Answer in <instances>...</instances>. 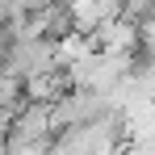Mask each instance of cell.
<instances>
[{"instance_id":"obj_1","label":"cell","mask_w":155,"mask_h":155,"mask_svg":"<svg viewBox=\"0 0 155 155\" xmlns=\"http://www.w3.org/2000/svg\"><path fill=\"white\" fill-rule=\"evenodd\" d=\"M67 155H122V122L117 113H105L88 126H76L63 134Z\"/></svg>"}]
</instances>
